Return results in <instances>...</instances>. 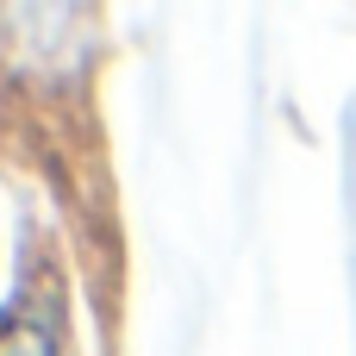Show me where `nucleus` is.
<instances>
[{
  "label": "nucleus",
  "instance_id": "nucleus-1",
  "mask_svg": "<svg viewBox=\"0 0 356 356\" xmlns=\"http://www.w3.org/2000/svg\"><path fill=\"white\" fill-rule=\"evenodd\" d=\"M0 356H56V338H50V325L38 319V313H6L0 319Z\"/></svg>",
  "mask_w": 356,
  "mask_h": 356
}]
</instances>
